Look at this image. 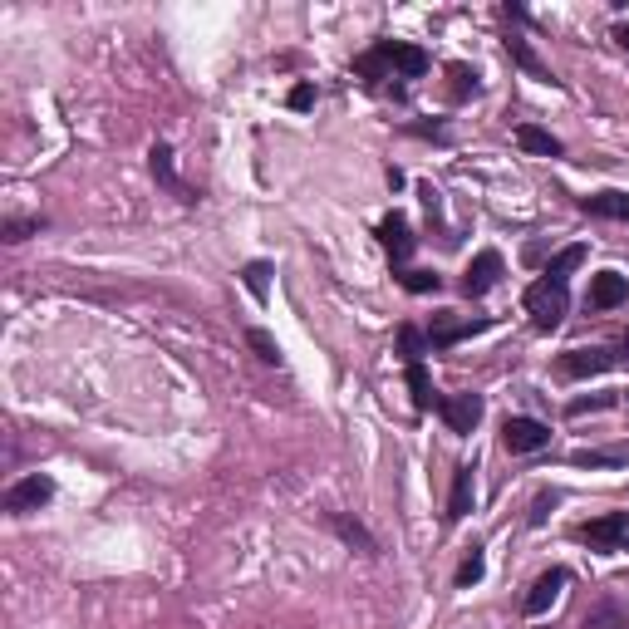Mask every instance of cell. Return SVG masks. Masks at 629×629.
Returning a JSON list of instances; mask_svg holds the SVG:
<instances>
[{"label": "cell", "instance_id": "obj_1", "mask_svg": "<svg viewBox=\"0 0 629 629\" xmlns=\"http://www.w3.org/2000/svg\"><path fill=\"white\" fill-rule=\"evenodd\" d=\"M354 69H359L364 79H384V74H403V79H418V74H428V55H423L418 45H399V40H384V45H374L369 55L354 59Z\"/></svg>", "mask_w": 629, "mask_h": 629}, {"label": "cell", "instance_id": "obj_2", "mask_svg": "<svg viewBox=\"0 0 629 629\" xmlns=\"http://www.w3.org/2000/svg\"><path fill=\"white\" fill-rule=\"evenodd\" d=\"M526 310H531V325L541 330V335H551L561 320H566V310H571V295L561 281H536V286L526 290Z\"/></svg>", "mask_w": 629, "mask_h": 629}, {"label": "cell", "instance_id": "obj_3", "mask_svg": "<svg viewBox=\"0 0 629 629\" xmlns=\"http://www.w3.org/2000/svg\"><path fill=\"white\" fill-rule=\"evenodd\" d=\"M575 536H580L590 551H620L629 541V512H610V516H600V521H585Z\"/></svg>", "mask_w": 629, "mask_h": 629}, {"label": "cell", "instance_id": "obj_4", "mask_svg": "<svg viewBox=\"0 0 629 629\" xmlns=\"http://www.w3.org/2000/svg\"><path fill=\"white\" fill-rule=\"evenodd\" d=\"M55 497V482L50 477H25V482H15L10 492H5V512H15V516H25V512H40L45 502Z\"/></svg>", "mask_w": 629, "mask_h": 629}, {"label": "cell", "instance_id": "obj_5", "mask_svg": "<svg viewBox=\"0 0 629 629\" xmlns=\"http://www.w3.org/2000/svg\"><path fill=\"white\" fill-rule=\"evenodd\" d=\"M502 443H507V453H541L551 443V428L536 423V418H507L502 423Z\"/></svg>", "mask_w": 629, "mask_h": 629}, {"label": "cell", "instance_id": "obj_6", "mask_svg": "<svg viewBox=\"0 0 629 629\" xmlns=\"http://www.w3.org/2000/svg\"><path fill=\"white\" fill-rule=\"evenodd\" d=\"M625 354H615V349H571V354H561V374L566 379H590V374H605V369H615Z\"/></svg>", "mask_w": 629, "mask_h": 629}, {"label": "cell", "instance_id": "obj_7", "mask_svg": "<svg viewBox=\"0 0 629 629\" xmlns=\"http://www.w3.org/2000/svg\"><path fill=\"white\" fill-rule=\"evenodd\" d=\"M438 413H443V423L453 433H472L482 423V394H448V399L438 403Z\"/></svg>", "mask_w": 629, "mask_h": 629}, {"label": "cell", "instance_id": "obj_8", "mask_svg": "<svg viewBox=\"0 0 629 629\" xmlns=\"http://www.w3.org/2000/svg\"><path fill=\"white\" fill-rule=\"evenodd\" d=\"M497 276H502V256H497V251H477L472 266L462 271V290L477 300V295H487V290L497 286Z\"/></svg>", "mask_w": 629, "mask_h": 629}, {"label": "cell", "instance_id": "obj_9", "mask_svg": "<svg viewBox=\"0 0 629 629\" xmlns=\"http://www.w3.org/2000/svg\"><path fill=\"white\" fill-rule=\"evenodd\" d=\"M625 300H629V276H620V271L590 276V310H615Z\"/></svg>", "mask_w": 629, "mask_h": 629}, {"label": "cell", "instance_id": "obj_10", "mask_svg": "<svg viewBox=\"0 0 629 629\" xmlns=\"http://www.w3.org/2000/svg\"><path fill=\"white\" fill-rule=\"evenodd\" d=\"M379 241H384V251H389L399 266L413 256V246H418V241H413V231H408V217H403V212H389V217L379 222Z\"/></svg>", "mask_w": 629, "mask_h": 629}, {"label": "cell", "instance_id": "obj_11", "mask_svg": "<svg viewBox=\"0 0 629 629\" xmlns=\"http://www.w3.org/2000/svg\"><path fill=\"white\" fill-rule=\"evenodd\" d=\"M561 590H566V571L556 566V571H546V575H536V585H531V595H526V615H546L556 600H561Z\"/></svg>", "mask_w": 629, "mask_h": 629}, {"label": "cell", "instance_id": "obj_12", "mask_svg": "<svg viewBox=\"0 0 629 629\" xmlns=\"http://www.w3.org/2000/svg\"><path fill=\"white\" fill-rule=\"evenodd\" d=\"M482 330H492V320H487V315H477V320H433L428 344H433V349H448V344L467 340V335H482Z\"/></svg>", "mask_w": 629, "mask_h": 629}, {"label": "cell", "instance_id": "obj_13", "mask_svg": "<svg viewBox=\"0 0 629 629\" xmlns=\"http://www.w3.org/2000/svg\"><path fill=\"white\" fill-rule=\"evenodd\" d=\"M580 212H590V217H615V222H629V192H590V197H580Z\"/></svg>", "mask_w": 629, "mask_h": 629}, {"label": "cell", "instance_id": "obj_14", "mask_svg": "<svg viewBox=\"0 0 629 629\" xmlns=\"http://www.w3.org/2000/svg\"><path fill=\"white\" fill-rule=\"evenodd\" d=\"M148 163H153V177H158V182H163L168 192H177L182 202H192V187H187V182H182V177L172 172V148H168V143H153Z\"/></svg>", "mask_w": 629, "mask_h": 629}, {"label": "cell", "instance_id": "obj_15", "mask_svg": "<svg viewBox=\"0 0 629 629\" xmlns=\"http://www.w3.org/2000/svg\"><path fill=\"white\" fill-rule=\"evenodd\" d=\"M472 497H477V477H472V467L462 462L458 472H453V497H448V521H462V516L472 512Z\"/></svg>", "mask_w": 629, "mask_h": 629}, {"label": "cell", "instance_id": "obj_16", "mask_svg": "<svg viewBox=\"0 0 629 629\" xmlns=\"http://www.w3.org/2000/svg\"><path fill=\"white\" fill-rule=\"evenodd\" d=\"M507 55H512V64H521V69H526L531 79H541V84H556V74H551V69L541 64V55H536V50H531V45H526L521 35H507Z\"/></svg>", "mask_w": 629, "mask_h": 629}, {"label": "cell", "instance_id": "obj_17", "mask_svg": "<svg viewBox=\"0 0 629 629\" xmlns=\"http://www.w3.org/2000/svg\"><path fill=\"white\" fill-rule=\"evenodd\" d=\"M516 143H521L526 153H536V158H561V138H551V133L536 128V123H521V128H516Z\"/></svg>", "mask_w": 629, "mask_h": 629}, {"label": "cell", "instance_id": "obj_18", "mask_svg": "<svg viewBox=\"0 0 629 629\" xmlns=\"http://www.w3.org/2000/svg\"><path fill=\"white\" fill-rule=\"evenodd\" d=\"M408 389H413V408L418 413H428V408H438V394H433V379H428V369L423 364H408Z\"/></svg>", "mask_w": 629, "mask_h": 629}, {"label": "cell", "instance_id": "obj_19", "mask_svg": "<svg viewBox=\"0 0 629 629\" xmlns=\"http://www.w3.org/2000/svg\"><path fill=\"white\" fill-rule=\"evenodd\" d=\"M482 84H477V69L472 64H448V99L462 104V99H472Z\"/></svg>", "mask_w": 629, "mask_h": 629}, {"label": "cell", "instance_id": "obj_20", "mask_svg": "<svg viewBox=\"0 0 629 629\" xmlns=\"http://www.w3.org/2000/svg\"><path fill=\"white\" fill-rule=\"evenodd\" d=\"M330 526H335V531H340L344 541H349V546H359V551H364V556H374V551H379V541H374V536H369V531H364V526H359V521H349V516H330Z\"/></svg>", "mask_w": 629, "mask_h": 629}, {"label": "cell", "instance_id": "obj_21", "mask_svg": "<svg viewBox=\"0 0 629 629\" xmlns=\"http://www.w3.org/2000/svg\"><path fill=\"white\" fill-rule=\"evenodd\" d=\"M575 266H585V246H566V251L546 266V281H561V286H566V276H571Z\"/></svg>", "mask_w": 629, "mask_h": 629}, {"label": "cell", "instance_id": "obj_22", "mask_svg": "<svg viewBox=\"0 0 629 629\" xmlns=\"http://www.w3.org/2000/svg\"><path fill=\"white\" fill-rule=\"evenodd\" d=\"M585 629H629V615L620 605H595V610L585 615Z\"/></svg>", "mask_w": 629, "mask_h": 629}, {"label": "cell", "instance_id": "obj_23", "mask_svg": "<svg viewBox=\"0 0 629 629\" xmlns=\"http://www.w3.org/2000/svg\"><path fill=\"white\" fill-rule=\"evenodd\" d=\"M241 281H246V290H251L256 300H266V295H271V261H251V266L241 271Z\"/></svg>", "mask_w": 629, "mask_h": 629}, {"label": "cell", "instance_id": "obj_24", "mask_svg": "<svg viewBox=\"0 0 629 629\" xmlns=\"http://www.w3.org/2000/svg\"><path fill=\"white\" fill-rule=\"evenodd\" d=\"M399 349H403V359H408V364H423V349H428V335H423L418 325H403V330H399Z\"/></svg>", "mask_w": 629, "mask_h": 629}, {"label": "cell", "instance_id": "obj_25", "mask_svg": "<svg viewBox=\"0 0 629 629\" xmlns=\"http://www.w3.org/2000/svg\"><path fill=\"white\" fill-rule=\"evenodd\" d=\"M246 340H251V349H256V359H266V364H281V359H286V354H281V344L271 340L266 330H251Z\"/></svg>", "mask_w": 629, "mask_h": 629}, {"label": "cell", "instance_id": "obj_26", "mask_svg": "<svg viewBox=\"0 0 629 629\" xmlns=\"http://www.w3.org/2000/svg\"><path fill=\"white\" fill-rule=\"evenodd\" d=\"M482 575H487V561H482V551L472 546V556H467V561H462V566H458V585H462V590H467V585H477Z\"/></svg>", "mask_w": 629, "mask_h": 629}, {"label": "cell", "instance_id": "obj_27", "mask_svg": "<svg viewBox=\"0 0 629 629\" xmlns=\"http://www.w3.org/2000/svg\"><path fill=\"white\" fill-rule=\"evenodd\" d=\"M403 286L413 290V295H433V290L443 286V281H438L433 271H403Z\"/></svg>", "mask_w": 629, "mask_h": 629}, {"label": "cell", "instance_id": "obj_28", "mask_svg": "<svg viewBox=\"0 0 629 629\" xmlns=\"http://www.w3.org/2000/svg\"><path fill=\"white\" fill-rule=\"evenodd\" d=\"M571 462L575 467H615V462H625V453H590V448H580Z\"/></svg>", "mask_w": 629, "mask_h": 629}, {"label": "cell", "instance_id": "obj_29", "mask_svg": "<svg viewBox=\"0 0 629 629\" xmlns=\"http://www.w3.org/2000/svg\"><path fill=\"white\" fill-rule=\"evenodd\" d=\"M610 394H595V399H575L571 408H566V413H571V418H580V413H600V408H610Z\"/></svg>", "mask_w": 629, "mask_h": 629}, {"label": "cell", "instance_id": "obj_30", "mask_svg": "<svg viewBox=\"0 0 629 629\" xmlns=\"http://www.w3.org/2000/svg\"><path fill=\"white\" fill-rule=\"evenodd\" d=\"M290 109H300V114L315 109V89H310V84H295V89H290Z\"/></svg>", "mask_w": 629, "mask_h": 629}, {"label": "cell", "instance_id": "obj_31", "mask_svg": "<svg viewBox=\"0 0 629 629\" xmlns=\"http://www.w3.org/2000/svg\"><path fill=\"white\" fill-rule=\"evenodd\" d=\"M551 507H556V492H541V497L531 502V526H541V521H546V512H551Z\"/></svg>", "mask_w": 629, "mask_h": 629}, {"label": "cell", "instance_id": "obj_32", "mask_svg": "<svg viewBox=\"0 0 629 629\" xmlns=\"http://www.w3.org/2000/svg\"><path fill=\"white\" fill-rule=\"evenodd\" d=\"M615 40H620V45L629 50V20H620V25H615Z\"/></svg>", "mask_w": 629, "mask_h": 629}, {"label": "cell", "instance_id": "obj_33", "mask_svg": "<svg viewBox=\"0 0 629 629\" xmlns=\"http://www.w3.org/2000/svg\"><path fill=\"white\" fill-rule=\"evenodd\" d=\"M625 354H629V330H625Z\"/></svg>", "mask_w": 629, "mask_h": 629}]
</instances>
